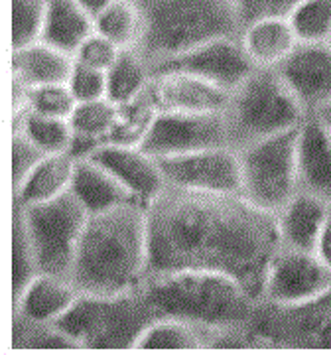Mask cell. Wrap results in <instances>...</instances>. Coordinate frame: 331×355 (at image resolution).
I'll list each match as a JSON object with an SVG mask.
<instances>
[{
  "mask_svg": "<svg viewBox=\"0 0 331 355\" xmlns=\"http://www.w3.org/2000/svg\"><path fill=\"white\" fill-rule=\"evenodd\" d=\"M142 288L162 316L223 331L249 330L258 304L241 282L211 270L150 272Z\"/></svg>",
  "mask_w": 331,
  "mask_h": 355,
  "instance_id": "3957f363",
  "label": "cell"
},
{
  "mask_svg": "<svg viewBox=\"0 0 331 355\" xmlns=\"http://www.w3.org/2000/svg\"><path fill=\"white\" fill-rule=\"evenodd\" d=\"M160 318H164L162 312L141 286L123 294H81L55 326L79 349H136Z\"/></svg>",
  "mask_w": 331,
  "mask_h": 355,
  "instance_id": "5b68a950",
  "label": "cell"
},
{
  "mask_svg": "<svg viewBox=\"0 0 331 355\" xmlns=\"http://www.w3.org/2000/svg\"><path fill=\"white\" fill-rule=\"evenodd\" d=\"M300 190L331 205V137L318 116H306L298 135Z\"/></svg>",
  "mask_w": 331,
  "mask_h": 355,
  "instance_id": "ac0fdd59",
  "label": "cell"
},
{
  "mask_svg": "<svg viewBox=\"0 0 331 355\" xmlns=\"http://www.w3.org/2000/svg\"><path fill=\"white\" fill-rule=\"evenodd\" d=\"M116 114H118V105L109 97H102L97 101L77 103L69 116V125L77 137L105 142L109 132L115 127Z\"/></svg>",
  "mask_w": 331,
  "mask_h": 355,
  "instance_id": "1f68e13d",
  "label": "cell"
},
{
  "mask_svg": "<svg viewBox=\"0 0 331 355\" xmlns=\"http://www.w3.org/2000/svg\"><path fill=\"white\" fill-rule=\"evenodd\" d=\"M67 85L71 89L77 103L97 101L107 97V71L93 69L87 65H73V71L67 79Z\"/></svg>",
  "mask_w": 331,
  "mask_h": 355,
  "instance_id": "d590c367",
  "label": "cell"
},
{
  "mask_svg": "<svg viewBox=\"0 0 331 355\" xmlns=\"http://www.w3.org/2000/svg\"><path fill=\"white\" fill-rule=\"evenodd\" d=\"M160 114V107L154 99L152 89L148 87L136 99L118 105L115 127L109 132L105 142L123 144V146H142L148 132Z\"/></svg>",
  "mask_w": 331,
  "mask_h": 355,
  "instance_id": "484cf974",
  "label": "cell"
},
{
  "mask_svg": "<svg viewBox=\"0 0 331 355\" xmlns=\"http://www.w3.org/2000/svg\"><path fill=\"white\" fill-rule=\"evenodd\" d=\"M154 71L138 50H123L107 71V97L116 105L136 99L150 87Z\"/></svg>",
  "mask_w": 331,
  "mask_h": 355,
  "instance_id": "4316f807",
  "label": "cell"
},
{
  "mask_svg": "<svg viewBox=\"0 0 331 355\" xmlns=\"http://www.w3.org/2000/svg\"><path fill=\"white\" fill-rule=\"evenodd\" d=\"M120 51L123 50L116 46L115 42L105 38L102 34H99L95 30L89 38L79 46V50L75 51L73 60H75L77 64L87 65V67H93V69L109 71L113 67V64L118 60Z\"/></svg>",
  "mask_w": 331,
  "mask_h": 355,
  "instance_id": "e575fe53",
  "label": "cell"
},
{
  "mask_svg": "<svg viewBox=\"0 0 331 355\" xmlns=\"http://www.w3.org/2000/svg\"><path fill=\"white\" fill-rule=\"evenodd\" d=\"M75 97L67 83H51L28 89L26 109L55 119H69L75 109Z\"/></svg>",
  "mask_w": 331,
  "mask_h": 355,
  "instance_id": "836d02e7",
  "label": "cell"
},
{
  "mask_svg": "<svg viewBox=\"0 0 331 355\" xmlns=\"http://www.w3.org/2000/svg\"><path fill=\"white\" fill-rule=\"evenodd\" d=\"M12 130L24 132L28 139L46 154L69 153L73 142V128L69 119H55L32 111H12Z\"/></svg>",
  "mask_w": 331,
  "mask_h": 355,
  "instance_id": "83f0119b",
  "label": "cell"
},
{
  "mask_svg": "<svg viewBox=\"0 0 331 355\" xmlns=\"http://www.w3.org/2000/svg\"><path fill=\"white\" fill-rule=\"evenodd\" d=\"M314 116H318L319 123L323 125V128L328 130V135L331 137V101L325 105V107H321L318 113L314 114Z\"/></svg>",
  "mask_w": 331,
  "mask_h": 355,
  "instance_id": "60d3db41",
  "label": "cell"
},
{
  "mask_svg": "<svg viewBox=\"0 0 331 355\" xmlns=\"http://www.w3.org/2000/svg\"><path fill=\"white\" fill-rule=\"evenodd\" d=\"M278 73L307 116L331 101V44H298Z\"/></svg>",
  "mask_w": 331,
  "mask_h": 355,
  "instance_id": "5bb4252c",
  "label": "cell"
},
{
  "mask_svg": "<svg viewBox=\"0 0 331 355\" xmlns=\"http://www.w3.org/2000/svg\"><path fill=\"white\" fill-rule=\"evenodd\" d=\"M316 254L331 268V207L330 214H328V219H325V225L321 229L318 245H316Z\"/></svg>",
  "mask_w": 331,
  "mask_h": 355,
  "instance_id": "f35d334b",
  "label": "cell"
},
{
  "mask_svg": "<svg viewBox=\"0 0 331 355\" xmlns=\"http://www.w3.org/2000/svg\"><path fill=\"white\" fill-rule=\"evenodd\" d=\"M223 114L229 128L231 148L237 153L255 142L300 128L307 116L278 69L267 67H256L239 87L231 91Z\"/></svg>",
  "mask_w": 331,
  "mask_h": 355,
  "instance_id": "8992f818",
  "label": "cell"
},
{
  "mask_svg": "<svg viewBox=\"0 0 331 355\" xmlns=\"http://www.w3.org/2000/svg\"><path fill=\"white\" fill-rule=\"evenodd\" d=\"M12 50L39 42L48 16V0H10Z\"/></svg>",
  "mask_w": 331,
  "mask_h": 355,
  "instance_id": "d6a6232c",
  "label": "cell"
},
{
  "mask_svg": "<svg viewBox=\"0 0 331 355\" xmlns=\"http://www.w3.org/2000/svg\"><path fill=\"white\" fill-rule=\"evenodd\" d=\"M158 162L168 186L207 193L242 191L241 156L229 146L158 158Z\"/></svg>",
  "mask_w": 331,
  "mask_h": 355,
  "instance_id": "8fae6325",
  "label": "cell"
},
{
  "mask_svg": "<svg viewBox=\"0 0 331 355\" xmlns=\"http://www.w3.org/2000/svg\"><path fill=\"white\" fill-rule=\"evenodd\" d=\"M81 292L69 279L39 272L16 300L12 312L39 324H55L73 308Z\"/></svg>",
  "mask_w": 331,
  "mask_h": 355,
  "instance_id": "e0dca14e",
  "label": "cell"
},
{
  "mask_svg": "<svg viewBox=\"0 0 331 355\" xmlns=\"http://www.w3.org/2000/svg\"><path fill=\"white\" fill-rule=\"evenodd\" d=\"M38 275V257L22 207L12 203V300H16Z\"/></svg>",
  "mask_w": 331,
  "mask_h": 355,
  "instance_id": "f1b7e54d",
  "label": "cell"
},
{
  "mask_svg": "<svg viewBox=\"0 0 331 355\" xmlns=\"http://www.w3.org/2000/svg\"><path fill=\"white\" fill-rule=\"evenodd\" d=\"M255 69L256 65L249 58L241 38H217L158 65L154 76L162 71H186L231 93Z\"/></svg>",
  "mask_w": 331,
  "mask_h": 355,
  "instance_id": "4fadbf2b",
  "label": "cell"
},
{
  "mask_svg": "<svg viewBox=\"0 0 331 355\" xmlns=\"http://www.w3.org/2000/svg\"><path fill=\"white\" fill-rule=\"evenodd\" d=\"M22 214L36 249L39 272L71 280L77 247L89 219L87 209L67 191L50 202L22 207Z\"/></svg>",
  "mask_w": 331,
  "mask_h": 355,
  "instance_id": "9c48e42d",
  "label": "cell"
},
{
  "mask_svg": "<svg viewBox=\"0 0 331 355\" xmlns=\"http://www.w3.org/2000/svg\"><path fill=\"white\" fill-rule=\"evenodd\" d=\"M77 160L69 153L48 154L24 182L14 188V202L22 207L50 202L71 190Z\"/></svg>",
  "mask_w": 331,
  "mask_h": 355,
  "instance_id": "603a6c76",
  "label": "cell"
},
{
  "mask_svg": "<svg viewBox=\"0 0 331 355\" xmlns=\"http://www.w3.org/2000/svg\"><path fill=\"white\" fill-rule=\"evenodd\" d=\"M241 42L253 64L267 69H278L300 44L288 16L256 18L244 26Z\"/></svg>",
  "mask_w": 331,
  "mask_h": 355,
  "instance_id": "ffe728a7",
  "label": "cell"
},
{
  "mask_svg": "<svg viewBox=\"0 0 331 355\" xmlns=\"http://www.w3.org/2000/svg\"><path fill=\"white\" fill-rule=\"evenodd\" d=\"M95 32V18L79 0H48L42 42L75 55L79 46Z\"/></svg>",
  "mask_w": 331,
  "mask_h": 355,
  "instance_id": "cb8c5ba5",
  "label": "cell"
},
{
  "mask_svg": "<svg viewBox=\"0 0 331 355\" xmlns=\"http://www.w3.org/2000/svg\"><path fill=\"white\" fill-rule=\"evenodd\" d=\"M95 30L120 50H138L144 40V14L136 0H116L95 18Z\"/></svg>",
  "mask_w": 331,
  "mask_h": 355,
  "instance_id": "d4e9b609",
  "label": "cell"
},
{
  "mask_svg": "<svg viewBox=\"0 0 331 355\" xmlns=\"http://www.w3.org/2000/svg\"><path fill=\"white\" fill-rule=\"evenodd\" d=\"M12 349H79L64 330L55 324H39L12 312Z\"/></svg>",
  "mask_w": 331,
  "mask_h": 355,
  "instance_id": "4dcf8cb0",
  "label": "cell"
},
{
  "mask_svg": "<svg viewBox=\"0 0 331 355\" xmlns=\"http://www.w3.org/2000/svg\"><path fill=\"white\" fill-rule=\"evenodd\" d=\"M69 191L87 209L89 216L111 211L125 203L138 202L107 168L91 158L77 160Z\"/></svg>",
  "mask_w": 331,
  "mask_h": 355,
  "instance_id": "7402d4cb",
  "label": "cell"
},
{
  "mask_svg": "<svg viewBox=\"0 0 331 355\" xmlns=\"http://www.w3.org/2000/svg\"><path fill=\"white\" fill-rule=\"evenodd\" d=\"M144 14L141 51L152 71L217 38H241L244 22L233 0H136Z\"/></svg>",
  "mask_w": 331,
  "mask_h": 355,
  "instance_id": "277c9868",
  "label": "cell"
},
{
  "mask_svg": "<svg viewBox=\"0 0 331 355\" xmlns=\"http://www.w3.org/2000/svg\"><path fill=\"white\" fill-rule=\"evenodd\" d=\"M330 207V203L318 196L304 190L298 191L276 214L282 247L316 253V245L325 225Z\"/></svg>",
  "mask_w": 331,
  "mask_h": 355,
  "instance_id": "d6986e66",
  "label": "cell"
},
{
  "mask_svg": "<svg viewBox=\"0 0 331 355\" xmlns=\"http://www.w3.org/2000/svg\"><path fill=\"white\" fill-rule=\"evenodd\" d=\"M73 65L75 60L71 53L57 50L42 40L12 50V79L28 89L67 83Z\"/></svg>",
  "mask_w": 331,
  "mask_h": 355,
  "instance_id": "44dd1931",
  "label": "cell"
},
{
  "mask_svg": "<svg viewBox=\"0 0 331 355\" xmlns=\"http://www.w3.org/2000/svg\"><path fill=\"white\" fill-rule=\"evenodd\" d=\"M89 158L107 168L132 193V198L142 203H150L168 188L158 158L142 146L105 142Z\"/></svg>",
  "mask_w": 331,
  "mask_h": 355,
  "instance_id": "9a60e30c",
  "label": "cell"
},
{
  "mask_svg": "<svg viewBox=\"0 0 331 355\" xmlns=\"http://www.w3.org/2000/svg\"><path fill=\"white\" fill-rule=\"evenodd\" d=\"M150 272L211 270L262 298L268 266L280 251L276 216L241 193H207L168 186L148 203Z\"/></svg>",
  "mask_w": 331,
  "mask_h": 355,
  "instance_id": "6da1fadb",
  "label": "cell"
},
{
  "mask_svg": "<svg viewBox=\"0 0 331 355\" xmlns=\"http://www.w3.org/2000/svg\"><path fill=\"white\" fill-rule=\"evenodd\" d=\"M160 111L172 113H223L229 93L186 71L156 73L150 83Z\"/></svg>",
  "mask_w": 331,
  "mask_h": 355,
  "instance_id": "2e32d148",
  "label": "cell"
},
{
  "mask_svg": "<svg viewBox=\"0 0 331 355\" xmlns=\"http://www.w3.org/2000/svg\"><path fill=\"white\" fill-rule=\"evenodd\" d=\"M298 135L294 128L239 150L242 198L272 216L300 191Z\"/></svg>",
  "mask_w": 331,
  "mask_h": 355,
  "instance_id": "52a82bcc",
  "label": "cell"
},
{
  "mask_svg": "<svg viewBox=\"0 0 331 355\" xmlns=\"http://www.w3.org/2000/svg\"><path fill=\"white\" fill-rule=\"evenodd\" d=\"M229 146V128L223 113L160 111L142 148L156 158Z\"/></svg>",
  "mask_w": 331,
  "mask_h": 355,
  "instance_id": "30bf717a",
  "label": "cell"
},
{
  "mask_svg": "<svg viewBox=\"0 0 331 355\" xmlns=\"http://www.w3.org/2000/svg\"><path fill=\"white\" fill-rule=\"evenodd\" d=\"M113 2H116V0H79V4H81L93 18H97V16H99L105 8H109Z\"/></svg>",
  "mask_w": 331,
  "mask_h": 355,
  "instance_id": "ab89813d",
  "label": "cell"
},
{
  "mask_svg": "<svg viewBox=\"0 0 331 355\" xmlns=\"http://www.w3.org/2000/svg\"><path fill=\"white\" fill-rule=\"evenodd\" d=\"M249 330L260 349H331V288L298 304L258 300Z\"/></svg>",
  "mask_w": 331,
  "mask_h": 355,
  "instance_id": "ba28073f",
  "label": "cell"
},
{
  "mask_svg": "<svg viewBox=\"0 0 331 355\" xmlns=\"http://www.w3.org/2000/svg\"><path fill=\"white\" fill-rule=\"evenodd\" d=\"M331 288V268L314 251L280 247L268 266L262 298L272 304H298Z\"/></svg>",
  "mask_w": 331,
  "mask_h": 355,
  "instance_id": "7c38bea8",
  "label": "cell"
},
{
  "mask_svg": "<svg viewBox=\"0 0 331 355\" xmlns=\"http://www.w3.org/2000/svg\"><path fill=\"white\" fill-rule=\"evenodd\" d=\"M48 156L20 130H12V190L24 182L28 174Z\"/></svg>",
  "mask_w": 331,
  "mask_h": 355,
  "instance_id": "8d00e7d4",
  "label": "cell"
},
{
  "mask_svg": "<svg viewBox=\"0 0 331 355\" xmlns=\"http://www.w3.org/2000/svg\"><path fill=\"white\" fill-rule=\"evenodd\" d=\"M146 207L130 202L89 216L71 268L81 294H123L144 284L150 270Z\"/></svg>",
  "mask_w": 331,
  "mask_h": 355,
  "instance_id": "7a4b0ae2",
  "label": "cell"
},
{
  "mask_svg": "<svg viewBox=\"0 0 331 355\" xmlns=\"http://www.w3.org/2000/svg\"><path fill=\"white\" fill-rule=\"evenodd\" d=\"M239 8L244 26L265 16H288L300 0H233Z\"/></svg>",
  "mask_w": 331,
  "mask_h": 355,
  "instance_id": "74e56055",
  "label": "cell"
},
{
  "mask_svg": "<svg viewBox=\"0 0 331 355\" xmlns=\"http://www.w3.org/2000/svg\"><path fill=\"white\" fill-rule=\"evenodd\" d=\"M288 20L300 44H331V0H300Z\"/></svg>",
  "mask_w": 331,
  "mask_h": 355,
  "instance_id": "f546056e",
  "label": "cell"
}]
</instances>
